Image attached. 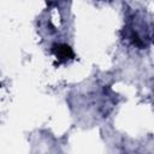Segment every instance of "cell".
Instances as JSON below:
<instances>
[{"label": "cell", "instance_id": "obj_1", "mask_svg": "<svg viewBox=\"0 0 154 154\" xmlns=\"http://www.w3.org/2000/svg\"><path fill=\"white\" fill-rule=\"evenodd\" d=\"M53 53L60 60H66L69 58H73L75 57L72 49L66 45H55V46H53Z\"/></svg>", "mask_w": 154, "mask_h": 154}]
</instances>
